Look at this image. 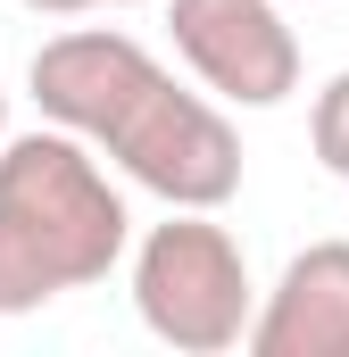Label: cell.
Instances as JSON below:
<instances>
[{
    "label": "cell",
    "mask_w": 349,
    "mask_h": 357,
    "mask_svg": "<svg viewBox=\"0 0 349 357\" xmlns=\"http://www.w3.org/2000/svg\"><path fill=\"white\" fill-rule=\"evenodd\" d=\"M25 91L50 125L84 133L133 191H150L167 208H225L242 191V133H233L225 100L208 84L183 91L117 25L50 33L25 67Z\"/></svg>",
    "instance_id": "cell-1"
},
{
    "label": "cell",
    "mask_w": 349,
    "mask_h": 357,
    "mask_svg": "<svg viewBox=\"0 0 349 357\" xmlns=\"http://www.w3.org/2000/svg\"><path fill=\"white\" fill-rule=\"evenodd\" d=\"M133 258V208L108 183V158L67 125L0 142V316H34L67 291H91Z\"/></svg>",
    "instance_id": "cell-2"
},
{
    "label": "cell",
    "mask_w": 349,
    "mask_h": 357,
    "mask_svg": "<svg viewBox=\"0 0 349 357\" xmlns=\"http://www.w3.org/2000/svg\"><path fill=\"white\" fill-rule=\"evenodd\" d=\"M258 299L266 291L250 282V250L233 225H216V208H167V225L133 241V316L183 357L250 349Z\"/></svg>",
    "instance_id": "cell-3"
},
{
    "label": "cell",
    "mask_w": 349,
    "mask_h": 357,
    "mask_svg": "<svg viewBox=\"0 0 349 357\" xmlns=\"http://www.w3.org/2000/svg\"><path fill=\"white\" fill-rule=\"evenodd\" d=\"M167 33L225 108H283L299 91V33L283 0H167Z\"/></svg>",
    "instance_id": "cell-4"
},
{
    "label": "cell",
    "mask_w": 349,
    "mask_h": 357,
    "mask_svg": "<svg viewBox=\"0 0 349 357\" xmlns=\"http://www.w3.org/2000/svg\"><path fill=\"white\" fill-rule=\"evenodd\" d=\"M250 357H349V241H308L274 274L250 324Z\"/></svg>",
    "instance_id": "cell-5"
},
{
    "label": "cell",
    "mask_w": 349,
    "mask_h": 357,
    "mask_svg": "<svg viewBox=\"0 0 349 357\" xmlns=\"http://www.w3.org/2000/svg\"><path fill=\"white\" fill-rule=\"evenodd\" d=\"M308 150H316V167H325V175L349 183V67L316 91V108H308Z\"/></svg>",
    "instance_id": "cell-6"
},
{
    "label": "cell",
    "mask_w": 349,
    "mask_h": 357,
    "mask_svg": "<svg viewBox=\"0 0 349 357\" xmlns=\"http://www.w3.org/2000/svg\"><path fill=\"white\" fill-rule=\"evenodd\" d=\"M34 17H84V8H100V0H25Z\"/></svg>",
    "instance_id": "cell-7"
},
{
    "label": "cell",
    "mask_w": 349,
    "mask_h": 357,
    "mask_svg": "<svg viewBox=\"0 0 349 357\" xmlns=\"http://www.w3.org/2000/svg\"><path fill=\"white\" fill-rule=\"evenodd\" d=\"M0 142H8V91H0Z\"/></svg>",
    "instance_id": "cell-8"
},
{
    "label": "cell",
    "mask_w": 349,
    "mask_h": 357,
    "mask_svg": "<svg viewBox=\"0 0 349 357\" xmlns=\"http://www.w3.org/2000/svg\"><path fill=\"white\" fill-rule=\"evenodd\" d=\"M100 8H142V0H100Z\"/></svg>",
    "instance_id": "cell-9"
}]
</instances>
